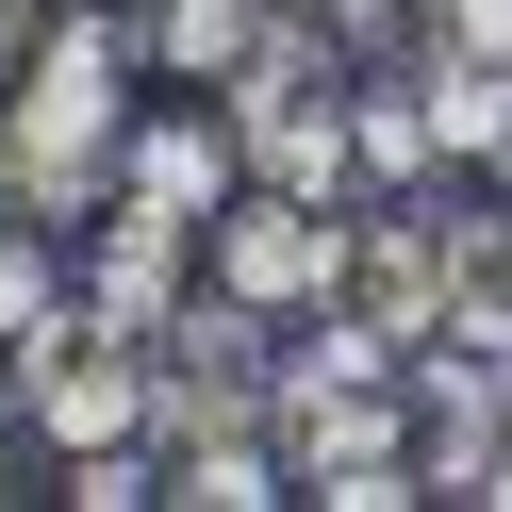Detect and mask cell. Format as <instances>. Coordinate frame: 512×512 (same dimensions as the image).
Masks as SVG:
<instances>
[{
	"instance_id": "cell-1",
	"label": "cell",
	"mask_w": 512,
	"mask_h": 512,
	"mask_svg": "<svg viewBox=\"0 0 512 512\" xmlns=\"http://www.w3.org/2000/svg\"><path fill=\"white\" fill-rule=\"evenodd\" d=\"M133 0H67L34 50H17V83H0V133H17V182H34L50 232H83V215L116 199V149H133Z\"/></svg>"
},
{
	"instance_id": "cell-2",
	"label": "cell",
	"mask_w": 512,
	"mask_h": 512,
	"mask_svg": "<svg viewBox=\"0 0 512 512\" xmlns=\"http://www.w3.org/2000/svg\"><path fill=\"white\" fill-rule=\"evenodd\" d=\"M281 446H298V496H314V512H397V496H430L413 364H397V380H347V397H281Z\"/></svg>"
},
{
	"instance_id": "cell-3",
	"label": "cell",
	"mask_w": 512,
	"mask_h": 512,
	"mask_svg": "<svg viewBox=\"0 0 512 512\" xmlns=\"http://www.w3.org/2000/svg\"><path fill=\"white\" fill-rule=\"evenodd\" d=\"M347 215H364V199H314V182H248V199L199 232V281H232L248 314H281V331H298V314H331V281H347Z\"/></svg>"
},
{
	"instance_id": "cell-4",
	"label": "cell",
	"mask_w": 512,
	"mask_h": 512,
	"mask_svg": "<svg viewBox=\"0 0 512 512\" xmlns=\"http://www.w3.org/2000/svg\"><path fill=\"white\" fill-rule=\"evenodd\" d=\"M331 314L430 347V331H446V215H430V199H364V215H347V281H331Z\"/></svg>"
},
{
	"instance_id": "cell-5",
	"label": "cell",
	"mask_w": 512,
	"mask_h": 512,
	"mask_svg": "<svg viewBox=\"0 0 512 512\" xmlns=\"http://www.w3.org/2000/svg\"><path fill=\"white\" fill-rule=\"evenodd\" d=\"M166 496H182V512H265V496H298V446H281V413L166 430Z\"/></svg>"
},
{
	"instance_id": "cell-6",
	"label": "cell",
	"mask_w": 512,
	"mask_h": 512,
	"mask_svg": "<svg viewBox=\"0 0 512 512\" xmlns=\"http://www.w3.org/2000/svg\"><path fill=\"white\" fill-rule=\"evenodd\" d=\"M413 199L446 215V182H413ZM430 347H496V364H512V199L446 215V331Z\"/></svg>"
},
{
	"instance_id": "cell-7",
	"label": "cell",
	"mask_w": 512,
	"mask_h": 512,
	"mask_svg": "<svg viewBox=\"0 0 512 512\" xmlns=\"http://www.w3.org/2000/svg\"><path fill=\"white\" fill-rule=\"evenodd\" d=\"M281 0H133V67L149 83H232L248 50H265Z\"/></svg>"
},
{
	"instance_id": "cell-8",
	"label": "cell",
	"mask_w": 512,
	"mask_h": 512,
	"mask_svg": "<svg viewBox=\"0 0 512 512\" xmlns=\"http://www.w3.org/2000/svg\"><path fill=\"white\" fill-rule=\"evenodd\" d=\"M479 512H512V430H496V479H479Z\"/></svg>"
}]
</instances>
